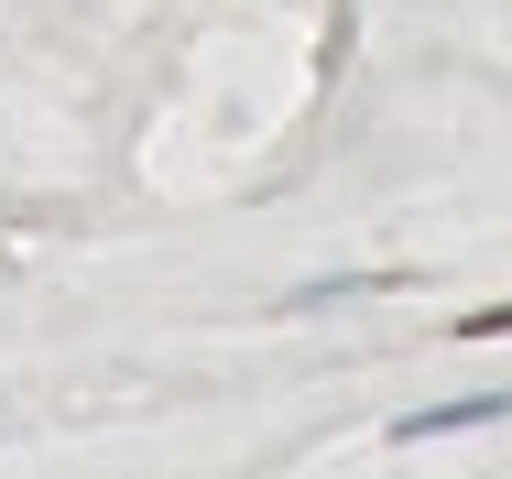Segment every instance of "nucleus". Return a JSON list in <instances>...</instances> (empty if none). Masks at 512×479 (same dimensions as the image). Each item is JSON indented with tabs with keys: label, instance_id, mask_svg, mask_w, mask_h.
<instances>
[{
	"label": "nucleus",
	"instance_id": "f257e3e1",
	"mask_svg": "<svg viewBox=\"0 0 512 479\" xmlns=\"http://www.w3.org/2000/svg\"><path fill=\"white\" fill-rule=\"evenodd\" d=\"M458 338H512V305H480V316H469Z\"/></svg>",
	"mask_w": 512,
	"mask_h": 479
}]
</instances>
